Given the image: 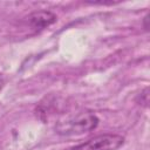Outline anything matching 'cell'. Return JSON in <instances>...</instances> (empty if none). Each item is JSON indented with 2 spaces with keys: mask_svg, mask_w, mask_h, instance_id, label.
Masks as SVG:
<instances>
[{
  "mask_svg": "<svg viewBox=\"0 0 150 150\" xmlns=\"http://www.w3.org/2000/svg\"><path fill=\"white\" fill-rule=\"evenodd\" d=\"M4 86H5V80H4V77H2V75L0 74V90L4 88Z\"/></svg>",
  "mask_w": 150,
  "mask_h": 150,
  "instance_id": "6",
  "label": "cell"
},
{
  "mask_svg": "<svg viewBox=\"0 0 150 150\" xmlns=\"http://www.w3.org/2000/svg\"><path fill=\"white\" fill-rule=\"evenodd\" d=\"M149 88H145L142 93H141V104H144L145 107L148 105L149 102Z\"/></svg>",
  "mask_w": 150,
  "mask_h": 150,
  "instance_id": "4",
  "label": "cell"
},
{
  "mask_svg": "<svg viewBox=\"0 0 150 150\" xmlns=\"http://www.w3.org/2000/svg\"><path fill=\"white\" fill-rule=\"evenodd\" d=\"M98 117L93 112H81L64 121H60L55 125V131L62 136L81 135L94 130L98 125Z\"/></svg>",
  "mask_w": 150,
  "mask_h": 150,
  "instance_id": "1",
  "label": "cell"
},
{
  "mask_svg": "<svg viewBox=\"0 0 150 150\" xmlns=\"http://www.w3.org/2000/svg\"><path fill=\"white\" fill-rule=\"evenodd\" d=\"M148 20H149V15H145L144 18V28L148 30L149 29V26H148Z\"/></svg>",
  "mask_w": 150,
  "mask_h": 150,
  "instance_id": "5",
  "label": "cell"
},
{
  "mask_svg": "<svg viewBox=\"0 0 150 150\" xmlns=\"http://www.w3.org/2000/svg\"><path fill=\"white\" fill-rule=\"evenodd\" d=\"M56 20L57 16L50 11H35L27 18L28 25L35 30H42L56 22Z\"/></svg>",
  "mask_w": 150,
  "mask_h": 150,
  "instance_id": "3",
  "label": "cell"
},
{
  "mask_svg": "<svg viewBox=\"0 0 150 150\" xmlns=\"http://www.w3.org/2000/svg\"><path fill=\"white\" fill-rule=\"evenodd\" d=\"M124 143V137L116 134H103L95 136L70 150H116Z\"/></svg>",
  "mask_w": 150,
  "mask_h": 150,
  "instance_id": "2",
  "label": "cell"
}]
</instances>
